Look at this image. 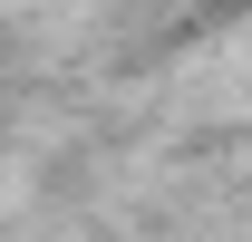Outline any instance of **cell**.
Returning <instances> with one entry per match:
<instances>
[]
</instances>
